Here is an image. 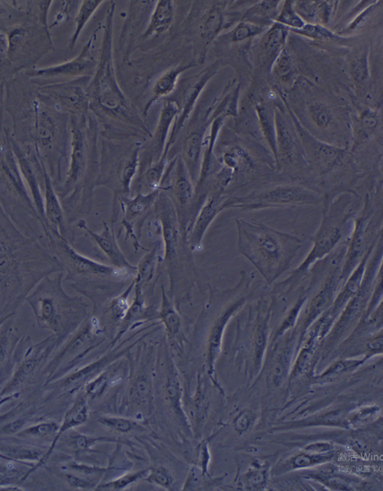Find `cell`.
<instances>
[{"mask_svg":"<svg viewBox=\"0 0 383 491\" xmlns=\"http://www.w3.org/2000/svg\"><path fill=\"white\" fill-rule=\"evenodd\" d=\"M239 252L246 258L269 284L291 266L302 247L297 236L279 232L264 223L236 219Z\"/></svg>","mask_w":383,"mask_h":491,"instance_id":"cell-1","label":"cell"},{"mask_svg":"<svg viewBox=\"0 0 383 491\" xmlns=\"http://www.w3.org/2000/svg\"><path fill=\"white\" fill-rule=\"evenodd\" d=\"M116 4L109 6L104 28L100 57L97 61L91 91L97 111L121 124L130 132L151 137L148 127L131 110L127 97L118 83L113 61V20Z\"/></svg>","mask_w":383,"mask_h":491,"instance_id":"cell-2","label":"cell"},{"mask_svg":"<svg viewBox=\"0 0 383 491\" xmlns=\"http://www.w3.org/2000/svg\"><path fill=\"white\" fill-rule=\"evenodd\" d=\"M356 200V193L350 191L338 192L330 198L325 195L322 221L313 238L312 248L302 264L282 284L286 286L298 280L341 243L347 226L356 216L350 209Z\"/></svg>","mask_w":383,"mask_h":491,"instance_id":"cell-3","label":"cell"},{"mask_svg":"<svg viewBox=\"0 0 383 491\" xmlns=\"http://www.w3.org/2000/svg\"><path fill=\"white\" fill-rule=\"evenodd\" d=\"M325 195L313 188L300 184H279L261 188L246 194L230 195L225 209L258 211L267 209L291 208L317 205L323 202Z\"/></svg>","mask_w":383,"mask_h":491,"instance_id":"cell-4","label":"cell"},{"mask_svg":"<svg viewBox=\"0 0 383 491\" xmlns=\"http://www.w3.org/2000/svg\"><path fill=\"white\" fill-rule=\"evenodd\" d=\"M161 186L169 195L179 221L188 223L193 218L195 185L180 155L168 162Z\"/></svg>","mask_w":383,"mask_h":491,"instance_id":"cell-5","label":"cell"},{"mask_svg":"<svg viewBox=\"0 0 383 491\" xmlns=\"http://www.w3.org/2000/svg\"><path fill=\"white\" fill-rule=\"evenodd\" d=\"M291 116L305 153L317 172L323 176L340 165L346 155L344 148L323 143L306 130L292 113Z\"/></svg>","mask_w":383,"mask_h":491,"instance_id":"cell-6","label":"cell"},{"mask_svg":"<svg viewBox=\"0 0 383 491\" xmlns=\"http://www.w3.org/2000/svg\"><path fill=\"white\" fill-rule=\"evenodd\" d=\"M370 198L367 195L364 209L361 214L356 216L351 235L347 242L346 252L341 269L340 282H345L365 255L370 226L371 224V210Z\"/></svg>","mask_w":383,"mask_h":491,"instance_id":"cell-7","label":"cell"},{"mask_svg":"<svg viewBox=\"0 0 383 491\" xmlns=\"http://www.w3.org/2000/svg\"><path fill=\"white\" fill-rule=\"evenodd\" d=\"M218 64L214 63L210 67L203 70L199 75L195 76V80L186 92L183 100V104L180 106V111L174 120V123L171 129L170 134L166 146L163 156L168 158L171 148L176 143L182 133V130L189 123L191 115L200 96L203 92L207 83L210 81L214 75L216 73Z\"/></svg>","mask_w":383,"mask_h":491,"instance_id":"cell-8","label":"cell"},{"mask_svg":"<svg viewBox=\"0 0 383 491\" xmlns=\"http://www.w3.org/2000/svg\"><path fill=\"white\" fill-rule=\"evenodd\" d=\"M228 196L230 195L216 191H210L207 195L191 225L188 241L193 251L202 249L203 239L207 229L217 215L225 210V203Z\"/></svg>","mask_w":383,"mask_h":491,"instance_id":"cell-9","label":"cell"},{"mask_svg":"<svg viewBox=\"0 0 383 491\" xmlns=\"http://www.w3.org/2000/svg\"><path fill=\"white\" fill-rule=\"evenodd\" d=\"M210 113L211 109L203 117L202 123L195 125L186 135L181 146L180 157L187 167L194 185L200 176L204 139L212 123L209 121Z\"/></svg>","mask_w":383,"mask_h":491,"instance_id":"cell-10","label":"cell"},{"mask_svg":"<svg viewBox=\"0 0 383 491\" xmlns=\"http://www.w3.org/2000/svg\"><path fill=\"white\" fill-rule=\"evenodd\" d=\"M163 187L150 193H137L119 201L118 208L123 212V224L127 235L133 234V224L139 218L147 216L154 208Z\"/></svg>","mask_w":383,"mask_h":491,"instance_id":"cell-11","label":"cell"},{"mask_svg":"<svg viewBox=\"0 0 383 491\" xmlns=\"http://www.w3.org/2000/svg\"><path fill=\"white\" fill-rule=\"evenodd\" d=\"M179 111L180 105L176 102L168 101L163 104L155 133L151 137L153 156L150 166L163 156L171 129Z\"/></svg>","mask_w":383,"mask_h":491,"instance_id":"cell-12","label":"cell"},{"mask_svg":"<svg viewBox=\"0 0 383 491\" xmlns=\"http://www.w3.org/2000/svg\"><path fill=\"white\" fill-rule=\"evenodd\" d=\"M102 233H97L90 230L86 226H83L85 230L90 233L98 247L103 251L108 259L111 261L112 266L131 274H137V268L131 265L125 258L121 249H120L113 229L104 223Z\"/></svg>","mask_w":383,"mask_h":491,"instance_id":"cell-13","label":"cell"},{"mask_svg":"<svg viewBox=\"0 0 383 491\" xmlns=\"http://www.w3.org/2000/svg\"><path fill=\"white\" fill-rule=\"evenodd\" d=\"M227 2L211 3L202 15L199 25V34L204 48L221 34L225 24V10Z\"/></svg>","mask_w":383,"mask_h":491,"instance_id":"cell-14","label":"cell"},{"mask_svg":"<svg viewBox=\"0 0 383 491\" xmlns=\"http://www.w3.org/2000/svg\"><path fill=\"white\" fill-rule=\"evenodd\" d=\"M194 64H181L164 72L153 86L152 96L144 107V117L146 118L151 108L158 100L169 95L175 90L181 75L193 68Z\"/></svg>","mask_w":383,"mask_h":491,"instance_id":"cell-15","label":"cell"},{"mask_svg":"<svg viewBox=\"0 0 383 491\" xmlns=\"http://www.w3.org/2000/svg\"><path fill=\"white\" fill-rule=\"evenodd\" d=\"M174 6L173 1H158L153 10L148 25L142 39H148L167 31L173 22Z\"/></svg>","mask_w":383,"mask_h":491,"instance_id":"cell-16","label":"cell"},{"mask_svg":"<svg viewBox=\"0 0 383 491\" xmlns=\"http://www.w3.org/2000/svg\"><path fill=\"white\" fill-rule=\"evenodd\" d=\"M276 138L277 147V162L282 159L291 162L296 154V143L291 130L279 112H275Z\"/></svg>","mask_w":383,"mask_h":491,"instance_id":"cell-17","label":"cell"},{"mask_svg":"<svg viewBox=\"0 0 383 491\" xmlns=\"http://www.w3.org/2000/svg\"><path fill=\"white\" fill-rule=\"evenodd\" d=\"M333 2H298L294 6L297 13L303 20L317 23L327 24L333 10Z\"/></svg>","mask_w":383,"mask_h":491,"instance_id":"cell-18","label":"cell"},{"mask_svg":"<svg viewBox=\"0 0 383 491\" xmlns=\"http://www.w3.org/2000/svg\"><path fill=\"white\" fill-rule=\"evenodd\" d=\"M244 299H240L228 308L216 321L211 332L209 344V361L211 371L215 362L216 357L220 352L222 336L225 326L232 314L244 303Z\"/></svg>","mask_w":383,"mask_h":491,"instance_id":"cell-19","label":"cell"},{"mask_svg":"<svg viewBox=\"0 0 383 491\" xmlns=\"http://www.w3.org/2000/svg\"><path fill=\"white\" fill-rule=\"evenodd\" d=\"M256 111L263 136H264L267 141L277 163V147L275 112H272L266 105L262 104H259L256 106Z\"/></svg>","mask_w":383,"mask_h":491,"instance_id":"cell-20","label":"cell"},{"mask_svg":"<svg viewBox=\"0 0 383 491\" xmlns=\"http://www.w3.org/2000/svg\"><path fill=\"white\" fill-rule=\"evenodd\" d=\"M87 419V407L86 403L83 399H81L75 403L74 407L68 412L67 416H65L64 421L60 428V432L57 436L56 439L53 441L50 450L41 457V459L39 462L36 468L46 463L48 458L49 457L50 453L52 452L55 445L57 444V441L60 438V436L67 430L76 427V425L83 423Z\"/></svg>","mask_w":383,"mask_h":491,"instance_id":"cell-21","label":"cell"},{"mask_svg":"<svg viewBox=\"0 0 383 491\" xmlns=\"http://www.w3.org/2000/svg\"><path fill=\"white\" fill-rule=\"evenodd\" d=\"M85 138L83 133L76 132L74 140V152L73 157L71 180L78 182L84 176L87 169V147Z\"/></svg>","mask_w":383,"mask_h":491,"instance_id":"cell-22","label":"cell"},{"mask_svg":"<svg viewBox=\"0 0 383 491\" xmlns=\"http://www.w3.org/2000/svg\"><path fill=\"white\" fill-rule=\"evenodd\" d=\"M288 36V28L280 24L276 23L272 25L266 36L264 47L270 57H277L281 51L284 43H286Z\"/></svg>","mask_w":383,"mask_h":491,"instance_id":"cell-23","label":"cell"},{"mask_svg":"<svg viewBox=\"0 0 383 491\" xmlns=\"http://www.w3.org/2000/svg\"><path fill=\"white\" fill-rule=\"evenodd\" d=\"M0 452L13 462H21V461H39L41 457L39 452L35 449L8 443L0 444Z\"/></svg>","mask_w":383,"mask_h":491,"instance_id":"cell-24","label":"cell"},{"mask_svg":"<svg viewBox=\"0 0 383 491\" xmlns=\"http://www.w3.org/2000/svg\"><path fill=\"white\" fill-rule=\"evenodd\" d=\"M161 319L166 326V329L171 336L176 334L180 329L181 320L179 314L172 307V305L163 293Z\"/></svg>","mask_w":383,"mask_h":491,"instance_id":"cell-25","label":"cell"},{"mask_svg":"<svg viewBox=\"0 0 383 491\" xmlns=\"http://www.w3.org/2000/svg\"><path fill=\"white\" fill-rule=\"evenodd\" d=\"M308 110L312 122L316 127L324 130L330 127L333 115L329 107L322 103L316 102L312 104Z\"/></svg>","mask_w":383,"mask_h":491,"instance_id":"cell-26","label":"cell"},{"mask_svg":"<svg viewBox=\"0 0 383 491\" xmlns=\"http://www.w3.org/2000/svg\"><path fill=\"white\" fill-rule=\"evenodd\" d=\"M293 3L288 1L281 11L279 15L277 18V23L284 27H290L291 29H300L305 25L304 20L297 13Z\"/></svg>","mask_w":383,"mask_h":491,"instance_id":"cell-27","label":"cell"},{"mask_svg":"<svg viewBox=\"0 0 383 491\" xmlns=\"http://www.w3.org/2000/svg\"><path fill=\"white\" fill-rule=\"evenodd\" d=\"M104 3V1H95V0L94 1L92 0V1H85L83 3L78 18H76V29L75 31L73 43L78 39L81 31L88 23V21L91 19L96 11Z\"/></svg>","mask_w":383,"mask_h":491,"instance_id":"cell-28","label":"cell"},{"mask_svg":"<svg viewBox=\"0 0 383 491\" xmlns=\"http://www.w3.org/2000/svg\"><path fill=\"white\" fill-rule=\"evenodd\" d=\"M378 123L379 116L377 113L368 109V110L361 114L359 118L361 135L364 138L370 137L377 127Z\"/></svg>","mask_w":383,"mask_h":491,"instance_id":"cell-29","label":"cell"},{"mask_svg":"<svg viewBox=\"0 0 383 491\" xmlns=\"http://www.w3.org/2000/svg\"><path fill=\"white\" fill-rule=\"evenodd\" d=\"M297 34L317 39H334L336 37L331 31L326 29L321 25L305 24L302 28L300 29H291Z\"/></svg>","mask_w":383,"mask_h":491,"instance_id":"cell-30","label":"cell"},{"mask_svg":"<svg viewBox=\"0 0 383 491\" xmlns=\"http://www.w3.org/2000/svg\"><path fill=\"white\" fill-rule=\"evenodd\" d=\"M264 30V28L260 26L249 23V22H242L239 24L234 29L232 34V40L234 42L244 41L251 36H255L260 34Z\"/></svg>","mask_w":383,"mask_h":491,"instance_id":"cell-31","label":"cell"},{"mask_svg":"<svg viewBox=\"0 0 383 491\" xmlns=\"http://www.w3.org/2000/svg\"><path fill=\"white\" fill-rule=\"evenodd\" d=\"M351 73L354 81L358 83L365 82L369 78L368 54L356 57L351 64Z\"/></svg>","mask_w":383,"mask_h":491,"instance_id":"cell-32","label":"cell"},{"mask_svg":"<svg viewBox=\"0 0 383 491\" xmlns=\"http://www.w3.org/2000/svg\"><path fill=\"white\" fill-rule=\"evenodd\" d=\"M287 371V356L284 352H281L277 356L272 368V380L275 387H279L282 384L284 379L286 378Z\"/></svg>","mask_w":383,"mask_h":491,"instance_id":"cell-33","label":"cell"},{"mask_svg":"<svg viewBox=\"0 0 383 491\" xmlns=\"http://www.w3.org/2000/svg\"><path fill=\"white\" fill-rule=\"evenodd\" d=\"M275 60L273 67L275 74L280 78H288L292 72L293 63L288 52L286 50H281Z\"/></svg>","mask_w":383,"mask_h":491,"instance_id":"cell-34","label":"cell"},{"mask_svg":"<svg viewBox=\"0 0 383 491\" xmlns=\"http://www.w3.org/2000/svg\"><path fill=\"white\" fill-rule=\"evenodd\" d=\"M267 335V322L264 321L259 325L255 340V362L256 366H258L261 363L266 345Z\"/></svg>","mask_w":383,"mask_h":491,"instance_id":"cell-35","label":"cell"},{"mask_svg":"<svg viewBox=\"0 0 383 491\" xmlns=\"http://www.w3.org/2000/svg\"><path fill=\"white\" fill-rule=\"evenodd\" d=\"M313 357V342L302 349L293 369V375L298 376L305 372L311 364Z\"/></svg>","mask_w":383,"mask_h":491,"instance_id":"cell-36","label":"cell"},{"mask_svg":"<svg viewBox=\"0 0 383 491\" xmlns=\"http://www.w3.org/2000/svg\"><path fill=\"white\" fill-rule=\"evenodd\" d=\"M332 455H305L294 458L293 465L297 467H308L331 459Z\"/></svg>","mask_w":383,"mask_h":491,"instance_id":"cell-37","label":"cell"},{"mask_svg":"<svg viewBox=\"0 0 383 491\" xmlns=\"http://www.w3.org/2000/svg\"><path fill=\"white\" fill-rule=\"evenodd\" d=\"M58 429L59 427L56 423L43 422L35 425V427H32L26 429L24 432L20 434V435H25L35 436V438H41V436H45L55 431H58Z\"/></svg>","mask_w":383,"mask_h":491,"instance_id":"cell-38","label":"cell"},{"mask_svg":"<svg viewBox=\"0 0 383 491\" xmlns=\"http://www.w3.org/2000/svg\"><path fill=\"white\" fill-rule=\"evenodd\" d=\"M364 362V359H347L341 360L333 364L323 374V376L333 375L339 374L345 371L354 368Z\"/></svg>","mask_w":383,"mask_h":491,"instance_id":"cell-39","label":"cell"},{"mask_svg":"<svg viewBox=\"0 0 383 491\" xmlns=\"http://www.w3.org/2000/svg\"><path fill=\"white\" fill-rule=\"evenodd\" d=\"M100 422L106 427L118 432L126 433L132 429L133 424L129 420L116 417H103Z\"/></svg>","mask_w":383,"mask_h":491,"instance_id":"cell-40","label":"cell"},{"mask_svg":"<svg viewBox=\"0 0 383 491\" xmlns=\"http://www.w3.org/2000/svg\"><path fill=\"white\" fill-rule=\"evenodd\" d=\"M151 392L150 384L148 380L140 378L136 381L133 389V396L137 401H145L149 396Z\"/></svg>","mask_w":383,"mask_h":491,"instance_id":"cell-41","label":"cell"},{"mask_svg":"<svg viewBox=\"0 0 383 491\" xmlns=\"http://www.w3.org/2000/svg\"><path fill=\"white\" fill-rule=\"evenodd\" d=\"M254 418L253 413L249 410L243 411L242 413H239V415L235 421V429L238 432L246 431L250 427L251 423L254 420Z\"/></svg>","mask_w":383,"mask_h":491,"instance_id":"cell-42","label":"cell"},{"mask_svg":"<svg viewBox=\"0 0 383 491\" xmlns=\"http://www.w3.org/2000/svg\"><path fill=\"white\" fill-rule=\"evenodd\" d=\"M146 472H147V471L139 472V473H137L134 474L125 476L123 477L122 478L118 479V481L107 484L102 488V489H121V488H123L124 487L127 486V485L135 482L136 480H137L141 476H144Z\"/></svg>","mask_w":383,"mask_h":491,"instance_id":"cell-43","label":"cell"},{"mask_svg":"<svg viewBox=\"0 0 383 491\" xmlns=\"http://www.w3.org/2000/svg\"><path fill=\"white\" fill-rule=\"evenodd\" d=\"M148 480L151 483L166 487L169 486L172 483L170 476L162 468L156 469V470L153 471L149 476Z\"/></svg>","mask_w":383,"mask_h":491,"instance_id":"cell-44","label":"cell"},{"mask_svg":"<svg viewBox=\"0 0 383 491\" xmlns=\"http://www.w3.org/2000/svg\"><path fill=\"white\" fill-rule=\"evenodd\" d=\"M246 483L251 488L264 485L265 483V473L261 471L253 472L246 477Z\"/></svg>","mask_w":383,"mask_h":491,"instance_id":"cell-45","label":"cell"},{"mask_svg":"<svg viewBox=\"0 0 383 491\" xmlns=\"http://www.w3.org/2000/svg\"><path fill=\"white\" fill-rule=\"evenodd\" d=\"M106 384V377L101 376L96 379L92 384L88 388V392L91 396H98L103 392Z\"/></svg>","mask_w":383,"mask_h":491,"instance_id":"cell-46","label":"cell"},{"mask_svg":"<svg viewBox=\"0 0 383 491\" xmlns=\"http://www.w3.org/2000/svg\"><path fill=\"white\" fill-rule=\"evenodd\" d=\"M167 389L170 399L175 401V403H177L180 396V389L178 380L173 377L169 378Z\"/></svg>","mask_w":383,"mask_h":491,"instance_id":"cell-47","label":"cell"},{"mask_svg":"<svg viewBox=\"0 0 383 491\" xmlns=\"http://www.w3.org/2000/svg\"><path fill=\"white\" fill-rule=\"evenodd\" d=\"M24 424L25 422L22 420H18L13 422H11L4 427L3 431L5 434L16 433L21 429L22 427H23Z\"/></svg>","mask_w":383,"mask_h":491,"instance_id":"cell-48","label":"cell"},{"mask_svg":"<svg viewBox=\"0 0 383 491\" xmlns=\"http://www.w3.org/2000/svg\"><path fill=\"white\" fill-rule=\"evenodd\" d=\"M331 448V445L328 443H315L314 445H310L306 449L312 452L321 453L329 451Z\"/></svg>","mask_w":383,"mask_h":491,"instance_id":"cell-49","label":"cell"},{"mask_svg":"<svg viewBox=\"0 0 383 491\" xmlns=\"http://www.w3.org/2000/svg\"><path fill=\"white\" fill-rule=\"evenodd\" d=\"M369 350L373 352H381L382 349V336H377L368 344Z\"/></svg>","mask_w":383,"mask_h":491,"instance_id":"cell-50","label":"cell"},{"mask_svg":"<svg viewBox=\"0 0 383 491\" xmlns=\"http://www.w3.org/2000/svg\"><path fill=\"white\" fill-rule=\"evenodd\" d=\"M68 481L70 485L73 487H84L88 486V483L83 481V480L78 478L76 477L69 476Z\"/></svg>","mask_w":383,"mask_h":491,"instance_id":"cell-51","label":"cell"},{"mask_svg":"<svg viewBox=\"0 0 383 491\" xmlns=\"http://www.w3.org/2000/svg\"><path fill=\"white\" fill-rule=\"evenodd\" d=\"M10 474V472L0 467V485H6L11 482V479H13V478L9 476Z\"/></svg>","mask_w":383,"mask_h":491,"instance_id":"cell-52","label":"cell"},{"mask_svg":"<svg viewBox=\"0 0 383 491\" xmlns=\"http://www.w3.org/2000/svg\"><path fill=\"white\" fill-rule=\"evenodd\" d=\"M0 458H1V459H5V460H7V461L13 462L12 459H10L9 457H8L5 456L4 455H3L1 452H0Z\"/></svg>","mask_w":383,"mask_h":491,"instance_id":"cell-53","label":"cell"},{"mask_svg":"<svg viewBox=\"0 0 383 491\" xmlns=\"http://www.w3.org/2000/svg\"><path fill=\"white\" fill-rule=\"evenodd\" d=\"M11 398H12V397H7V398H6V399H4L0 400V406H1L3 405L4 403H5V402L7 401L8 400H9Z\"/></svg>","mask_w":383,"mask_h":491,"instance_id":"cell-54","label":"cell"}]
</instances>
